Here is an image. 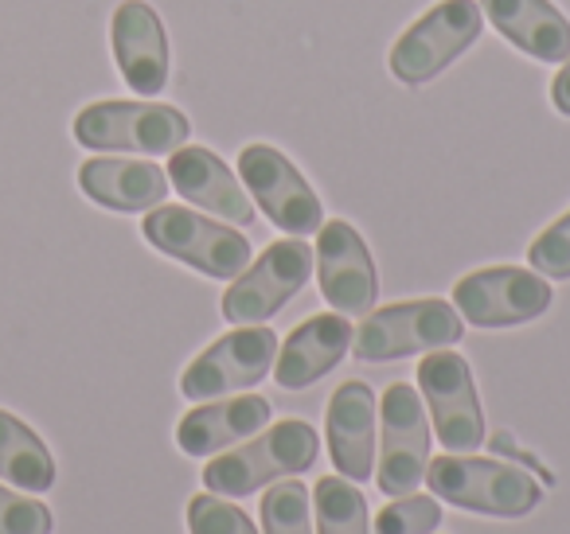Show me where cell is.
I'll use <instances>...</instances> for the list:
<instances>
[{
  "mask_svg": "<svg viewBox=\"0 0 570 534\" xmlns=\"http://www.w3.org/2000/svg\"><path fill=\"white\" fill-rule=\"evenodd\" d=\"M383 414V448H380V492L399 500V495L419 492V484L426 479L430 464V422L422 398L411 383L387 386L380 402Z\"/></svg>",
  "mask_w": 570,
  "mask_h": 534,
  "instance_id": "obj_12",
  "label": "cell"
},
{
  "mask_svg": "<svg viewBox=\"0 0 570 534\" xmlns=\"http://www.w3.org/2000/svg\"><path fill=\"white\" fill-rule=\"evenodd\" d=\"M269 417H274V406H269L262 394L207 402V406H196L191 414L180 417V425H176V445L188 456H212V453L230 448L235 441L262 433L269 425Z\"/></svg>",
  "mask_w": 570,
  "mask_h": 534,
  "instance_id": "obj_20",
  "label": "cell"
},
{
  "mask_svg": "<svg viewBox=\"0 0 570 534\" xmlns=\"http://www.w3.org/2000/svg\"><path fill=\"white\" fill-rule=\"evenodd\" d=\"M313 250L302 238H282L269 250H262L258 261L243 269L223 293V320L227 324H266L282 313L297 293L309 285Z\"/></svg>",
  "mask_w": 570,
  "mask_h": 534,
  "instance_id": "obj_8",
  "label": "cell"
},
{
  "mask_svg": "<svg viewBox=\"0 0 570 534\" xmlns=\"http://www.w3.org/2000/svg\"><path fill=\"white\" fill-rule=\"evenodd\" d=\"M328 456L344 479L364 484L375 472V394L367 383L348 378L328 402Z\"/></svg>",
  "mask_w": 570,
  "mask_h": 534,
  "instance_id": "obj_17",
  "label": "cell"
},
{
  "mask_svg": "<svg viewBox=\"0 0 570 534\" xmlns=\"http://www.w3.org/2000/svg\"><path fill=\"white\" fill-rule=\"evenodd\" d=\"M528 261L535 274L554 277V281H570V211L528 246Z\"/></svg>",
  "mask_w": 570,
  "mask_h": 534,
  "instance_id": "obj_27",
  "label": "cell"
},
{
  "mask_svg": "<svg viewBox=\"0 0 570 534\" xmlns=\"http://www.w3.org/2000/svg\"><path fill=\"white\" fill-rule=\"evenodd\" d=\"M51 526L56 518L48 503L0 484V534H51Z\"/></svg>",
  "mask_w": 570,
  "mask_h": 534,
  "instance_id": "obj_26",
  "label": "cell"
},
{
  "mask_svg": "<svg viewBox=\"0 0 570 534\" xmlns=\"http://www.w3.org/2000/svg\"><path fill=\"white\" fill-rule=\"evenodd\" d=\"M188 531L191 534H258L246 511L235 503L219 500V495H196L188 503Z\"/></svg>",
  "mask_w": 570,
  "mask_h": 534,
  "instance_id": "obj_25",
  "label": "cell"
},
{
  "mask_svg": "<svg viewBox=\"0 0 570 534\" xmlns=\"http://www.w3.org/2000/svg\"><path fill=\"white\" fill-rule=\"evenodd\" d=\"M321 534H372V511L356 484L344 476H325L313 487Z\"/></svg>",
  "mask_w": 570,
  "mask_h": 534,
  "instance_id": "obj_22",
  "label": "cell"
},
{
  "mask_svg": "<svg viewBox=\"0 0 570 534\" xmlns=\"http://www.w3.org/2000/svg\"><path fill=\"white\" fill-rule=\"evenodd\" d=\"M262 531L266 534H313L309 492L289 476V484H274L262 495Z\"/></svg>",
  "mask_w": 570,
  "mask_h": 534,
  "instance_id": "obj_23",
  "label": "cell"
},
{
  "mask_svg": "<svg viewBox=\"0 0 570 534\" xmlns=\"http://www.w3.org/2000/svg\"><path fill=\"white\" fill-rule=\"evenodd\" d=\"M551 106L562 118H570V59L562 63V71L554 75V82H551Z\"/></svg>",
  "mask_w": 570,
  "mask_h": 534,
  "instance_id": "obj_28",
  "label": "cell"
},
{
  "mask_svg": "<svg viewBox=\"0 0 570 534\" xmlns=\"http://www.w3.org/2000/svg\"><path fill=\"white\" fill-rule=\"evenodd\" d=\"M484 24H492L512 48L535 63H567L570 59V20L551 0H476Z\"/></svg>",
  "mask_w": 570,
  "mask_h": 534,
  "instance_id": "obj_18",
  "label": "cell"
},
{
  "mask_svg": "<svg viewBox=\"0 0 570 534\" xmlns=\"http://www.w3.org/2000/svg\"><path fill=\"white\" fill-rule=\"evenodd\" d=\"M274 359H277V336L266 324L238 328L230 336L215 339L207 352H199L184 367L180 394L191 402H204V398H223V394L246 390V386H258L274 370Z\"/></svg>",
  "mask_w": 570,
  "mask_h": 534,
  "instance_id": "obj_11",
  "label": "cell"
},
{
  "mask_svg": "<svg viewBox=\"0 0 570 534\" xmlns=\"http://www.w3.org/2000/svg\"><path fill=\"white\" fill-rule=\"evenodd\" d=\"M75 141L95 152H141L165 157L188 145L191 121L165 102H90L75 118Z\"/></svg>",
  "mask_w": 570,
  "mask_h": 534,
  "instance_id": "obj_3",
  "label": "cell"
},
{
  "mask_svg": "<svg viewBox=\"0 0 570 534\" xmlns=\"http://www.w3.org/2000/svg\"><path fill=\"white\" fill-rule=\"evenodd\" d=\"M419 390L426 398L434 433L445 453H476L484 441V409L465 355L450 352V347L426 355L419 363Z\"/></svg>",
  "mask_w": 570,
  "mask_h": 534,
  "instance_id": "obj_10",
  "label": "cell"
},
{
  "mask_svg": "<svg viewBox=\"0 0 570 534\" xmlns=\"http://www.w3.org/2000/svg\"><path fill=\"white\" fill-rule=\"evenodd\" d=\"M461 336H465V324L458 308L442 297H422L367 313V320L352 336V347L364 363H391L419 352H442Z\"/></svg>",
  "mask_w": 570,
  "mask_h": 534,
  "instance_id": "obj_6",
  "label": "cell"
},
{
  "mask_svg": "<svg viewBox=\"0 0 570 534\" xmlns=\"http://www.w3.org/2000/svg\"><path fill=\"white\" fill-rule=\"evenodd\" d=\"M442 523V507L430 495H399L375 515L372 534H430Z\"/></svg>",
  "mask_w": 570,
  "mask_h": 534,
  "instance_id": "obj_24",
  "label": "cell"
},
{
  "mask_svg": "<svg viewBox=\"0 0 570 534\" xmlns=\"http://www.w3.org/2000/svg\"><path fill=\"white\" fill-rule=\"evenodd\" d=\"M114 63H118L126 87H134L141 98H157L168 87L173 56H168V36L157 9L145 0H121L110 24Z\"/></svg>",
  "mask_w": 570,
  "mask_h": 534,
  "instance_id": "obj_14",
  "label": "cell"
},
{
  "mask_svg": "<svg viewBox=\"0 0 570 534\" xmlns=\"http://www.w3.org/2000/svg\"><path fill=\"white\" fill-rule=\"evenodd\" d=\"M238 180L250 191V199L262 207L269 222L285 235H317L325 222V207H321L317 191L302 176L294 160L277 152L274 145L254 141L238 152Z\"/></svg>",
  "mask_w": 570,
  "mask_h": 534,
  "instance_id": "obj_7",
  "label": "cell"
},
{
  "mask_svg": "<svg viewBox=\"0 0 570 534\" xmlns=\"http://www.w3.org/2000/svg\"><path fill=\"white\" fill-rule=\"evenodd\" d=\"M0 479L17 484L20 492H51L56 487V456L28 429L17 414L0 409Z\"/></svg>",
  "mask_w": 570,
  "mask_h": 534,
  "instance_id": "obj_21",
  "label": "cell"
},
{
  "mask_svg": "<svg viewBox=\"0 0 570 534\" xmlns=\"http://www.w3.org/2000/svg\"><path fill=\"white\" fill-rule=\"evenodd\" d=\"M426 484L438 500L453 503V507L497 518H523L543 500V487L523 468L469 453H445L430 461Z\"/></svg>",
  "mask_w": 570,
  "mask_h": 534,
  "instance_id": "obj_1",
  "label": "cell"
},
{
  "mask_svg": "<svg viewBox=\"0 0 570 534\" xmlns=\"http://www.w3.org/2000/svg\"><path fill=\"white\" fill-rule=\"evenodd\" d=\"M141 235L153 250L215 281H235L250 266V243L230 230V222H215L191 207H153L141 222Z\"/></svg>",
  "mask_w": 570,
  "mask_h": 534,
  "instance_id": "obj_5",
  "label": "cell"
},
{
  "mask_svg": "<svg viewBox=\"0 0 570 534\" xmlns=\"http://www.w3.org/2000/svg\"><path fill=\"white\" fill-rule=\"evenodd\" d=\"M317 281L321 297L344 316H364L380 300V274L372 250L352 222L328 219L317 230Z\"/></svg>",
  "mask_w": 570,
  "mask_h": 534,
  "instance_id": "obj_13",
  "label": "cell"
},
{
  "mask_svg": "<svg viewBox=\"0 0 570 534\" xmlns=\"http://www.w3.org/2000/svg\"><path fill=\"white\" fill-rule=\"evenodd\" d=\"M321 437L309 422H277L266 425L262 437H254L250 445L235 448V453L219 456L204 468V484L215 495H230V500H243L254 495L262 484H274L285 476H302L317 464Z\"/></svg>",
  "mask_w": 570,
  "mask_h": 534,
  "instance_id": "obj_2",
  "label": "cell"
},
{
  "mask_svg": "<svg viewBox=\"0 0 570 534\" xmlns=\"http://www.w3.org/2000/svg\"><path fill=\"white\" fill-rule=\"evenodd\" d=\"M168 184H173L188 204H196L199 211L219 215L223 222L250 227V222L258 219L254 199L246 196L243 180H238L212 149H204V145H180V149L168 157Z\"/></svg>",
  "mask_w": 570,
  "mask_h": 534,
  "instance_id": "obj_15",
  "label": "cell"
},
{
  "mask_svg": "<svg viewBox=\"0 0 570 534\" xmlns=\"http://www.w3.org/2000/svg\"><path fill=\"white\" fill-rule=\"evenodd\" d=\"M551 281L535 269L492 266L465 274L453 285V308L476 328H515L531 324L551 308Z\"/></svg>",
  "mask_w": 570,
  "mask_h": 534,
  "instance_id": "obj_9",
  "label": "cell"
},
{
  "mask_svg": "<svg viewBox=\"0 0 570 534\" xmlns=\"http://www.w3.org/2000/svg\"><path fill=\"white\" fill-rule=\"evenodd\" d=\"M484 32V12L476 0H442L419 17L395 40L387 67L403 87H426L450 63H458Z\"/></svg>",
  "mask_w": 570,
  "mask_h": 534,
  "instance_id": "obj_4",
  "label": "cell"
},
{
  "mask_svg": "<svg viewBox=\"0 0 570 534\" xmlns=\"http://www.w3.org/2000/svg\"><path fill=\"white\" fill-rule=\"evenodd\" d=\"M79 188L106 211L137 215L153 211L168 196V172L153 160H126V157H90L79 168Z\"/></svg>",
  "mask_w": 570,
  "mask_h": 534,
  "instance_id": "obj_19",
  "label": "cell"
},
{
  "mask_svg": "<svg viewBox=\"0 0 570 534\" xmlns=\"http://www.w3.org/2000/svg\"><path fill=\"white\" fill-rule=\"evenodd\" d=\"M352 336L356 328L348 324L344 313H317L289 332L282 355L274 359V378L282 390H305V386L321 383L341 359L352 352Z\"/></svg>",
  "mask_w": 570,
  "mask_h": 534,
  "instance_id": "obj_16",
  "label": "cell"
}]
</instances>
